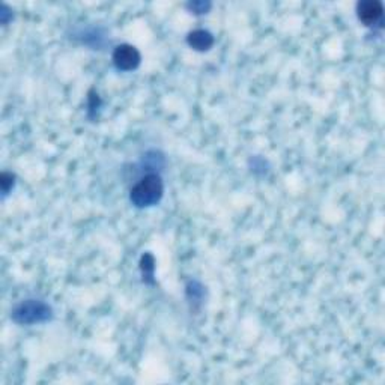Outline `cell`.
Returning a JSON list of instances; mask_svg holds the SVG:
<instances>
[{"mask_svg":"<svg viewBox=\"0 0 385 385\" xmlns=\"http://www.w3.org/2000/svg\"><path fill=\"white\" fill-rule=\"evenodd\" d=\"M164 194V182L158 173H148L131 188L130 202L136 208L155 207Z\"/></svg>","mask_w":385,"mask_h":385,"instance_id":"6da1fadb","label":"cell"},{"mask_svg":"<svg viewBox=\"0 0 385 385\" xmlns=\"http://www.w3.org/2000/svg\"><path fill=\"white\" fill-rule=\"evenodd\" d=\"M112 60L116 69L130 73V71H134L140 67L142 56H140V51L134 46H130V44H121V46L114 49Z\"/></svg>","mask_w":385,"mask_h":385,"instance_id":"3957f363","label":"cell"},{"mask_svg":"<svg viewBox=\"0 0 385 385\" xmlns=\"http://www.w3.org/2000/svg\"><path fill=\"white\" fill-rule=\"evenodd\" d=\"M187 44L196 51H208L214 46V37L208 31L196 29L188 33Z\"/></svg>","mask_w":385,"mask_h":385,"instance_id":"5b68a950","label":"cell"},{"mask_svg":"<svg viewBox=\"0 0 385 385\" xmlns=\"http://www.w3.org/2000/svg\"><path fill=\"white\" fill-rule=\"evenodd\" d=\"M14 179H15V176L12 173H8V172L2 173V178H0V184H2L3 194H8V191H10L14 187Z\"/></svg>","mask_w":385,"mask_h":385,"instance_id":"52a82bcc","label":"cell"},{"mask_svg":"<svg viewBox=\"0 0 385 385\" xmlns=\"http://www.w3.org/2000/svg\"><path fill=\"white\" fill-rule=\"evenodd\" d=\"M53 318V310L41 300H26L17 304L12 310V320L22 325H32L47 322Z\"/></svg>","mask_w":385,"mask_h":385,"instance_id":"7a4b0ae2","label":"cell"},{"mask_svg":"<svg viewBox=\"0 0 385 385\" xmlns=\"http://www.w3.org/2000/svg\"><path fill=\"white\" fill-rule=\"evenodd\" d=\"M155 261H154V256L146 253L142 256V261H140V270L143 274V282L146 283H154L152 280V277H154V270H155Z\"/></svg>","mask_w":385,"mask_h":385,"instance_id":"8992f818","label":"cell"},{"mask_svg":"<svg viewBox=\"0 0 385 385\" xmlns=\"http://www.w3.org/2000/svg\"><path fill=\"white\" fill-rule=\"evenodd\" d=\"M384 8L379 0H364L357 3V17L367 28L382 23Z\"/></svg>","mask_w":385,"mask_h":385,"instance_id":"277c9868","label":"cell"}]
</instances>
